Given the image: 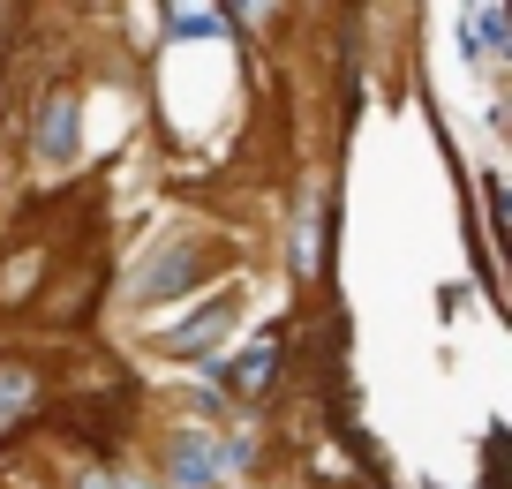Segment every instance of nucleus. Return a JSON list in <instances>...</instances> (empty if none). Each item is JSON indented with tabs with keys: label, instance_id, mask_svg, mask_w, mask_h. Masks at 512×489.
<instances>
[{
	"label": "nucleus",
	"instance_id": "f257e3e1",
	"mask_svg": "<svg viewBox=\"0 0 512 489\" xmlns=\"http://www.w3.org/2000/svg\"><path fill=\"white\" fill-rule=\"evenodd\" d=\"M38 158H46V166H68V158H76V91L46 98V113H38Z\"/></svg>",
	"mask_w": 512,
	"mask_h": 489
},
{
	"label": "nucleus",
	"instance_id": "f03ea898",
	"mask_svg": "<svg viewBox=\"0 0 512 489\" xmlns=\"http://www.w3.org/2000/svg\"><path fill=\"white\" fill-rule=\"evenodd\" d=\"M189 271H204V249H196V241H181V249H166L159 264H151L144 279H136V301H159V294H181V286H189Z\"/></svg>",
	"mask_w": 512,
	"mask_h": 489
},
{
	"label": "nucleus",
	"instance_id": "7ed1b4c3",
	"mask_svg": "<svg viewBox=\"0 0 512 489\" xmlns=\"http://www.w3.org/2000/svg\"><path fill=\"white\" fill-rule=\"evenodd\" d=\"M226 324H234V294H219L211 309H196L189 324H174V332H166V354H204L211 339L226 332Z\"/></svg>",
	"mask_w": 512,
	"mask_h": 489
},
{
	"label": "nucleus",
	"instance_id": "20e7f679",
	"mask_svg": "<svg viewBox=\"0 0 512 489\" xmlns=\"http://www.w3.org/2000/svg\"><path fill=\"white\" fill-rule=\"evenodd\" d=\"M174 474H181V482H196V489H219L226 444H219V437H181V444H174Z\"/></svg>",
	"mask_w": 512,
	"mask_h": 489
},
{
	"label": "nucleus",
	"instance_id": "39448f33",
	"mask_svg": "<svg viewBox=\"0 0 512 489\" xmlns=\"http://www.w3.org/2000/svg\"><path fill=\"white\" fill-rule=\"evenodd\" d=\"M272 369H279V332H264V339H256V347L234 362V392H241V399H256L264 384H272Z\"/></svg>",
	"mask_w": 512,
	"mask_h": 489
},
{
	"label": "nucleus",
	"instance_id": "423d86ee",
	"mask_svg": "<svg viewBox=\"0 0 512 489\" xmlns=\"http://www.w3.org/2000/svg\"><path fill=\"white\" fill-rule=\"evenodd\" d=\"M31 399H38V384H31V369H23V362H0V429L16 422V414H23V407H31Z\"/></svg>",
	"mask_w": 512,
	"mask_h": 489
},
{
	"label": "nucleus",
	"instance_id": "0eeeda50",
	"mask_svg": "<svg viewBox=\"0 0 512 489\" xmlns=\"http://www.w3.org/2000/svg\"><path fill=\"white\" fill-rule=\"evenodd\" d=\"M219 8H174V16H166V31H174V38H196V31H219Z\"/></svg>",
	"mask_w": 512,
	"mask_h": 489
},
{
	"label": "nucleus",
	"instance_id": "6e6552de",
	"mask_svg": "<svg viewBox=\"0 0 512 489\" xmlns=\"http://www.w3.org/2000/svg\"><path fill=\"white\" fill-rule=\"evenodd\" d=\"M76 489H113V482H106V474H76Z\"/></svg>",
	"mask_w": 512,
	"mask_h": 489
}]
</instances>
